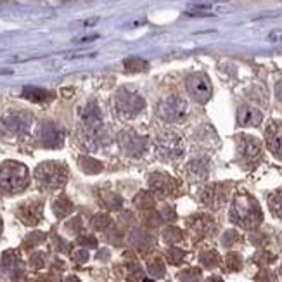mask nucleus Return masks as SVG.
<instances>
[{
  "mask_svg": "<svg viewBox=\"0 0 282 282\" xmlns=\"http://www.w3.org/2000/svg\"><path fill=\"white\" fill-rule=\"evenodd\" d=\"M38 140L43 147H50V149H58L63 146L64 134L63 130L54 123H43L42 127L38 128Z\"/></svg>",
  "mask_w": 282,
  "mask_h": 282,
  "instance_id": "nucleus-8",
  "label": "nucleus"
},
{
  "mask_svg": "<svg viewBox=\"0 0 282 282\" xmlns=\"http://www.w3.org/2000/svg\"><path fill=\"white\" fill-rule=\"evenodd\" d=\"M180 279L182 280H185V282H194V280H197L199 279V270H185V272L182 273V275H180Z\"/></svg>",
  "mask_w": 282,
  "mask_h": 282,
  "instance_id": "nucleus-28",
  "label": "nucleus"
},
{
  "mask_svg": "<svg viewBox=\"0 0 282 282\" xmlns=\"http://www.w3.org/2000/svg\"><path fill=\"white\" fill-rule=\"evenodd\" d=\"M275 94H277V97H279V99L282 100V82L275 87Z\"/></svg>",
  "mask_w": 282,
  "mask_h": 282,
  "instance_id": "nucleus-40",
  "label": "nucleus"
},
{
  "mask_svg": "<svg viewBox=\"0 0 282 282\" xmlns=\"http://www.w3.org/2000/svg\"><path fill=\"white\" fill-rule=\"evenodd\" d=\"M106 204L109 206L111 209H118L122 206V197L120 196H115V194H109L106 197Z\"/></svg>",
  "mask_w": 282,
  "mask_h": 282,
  "instance_id": "nucleus-29",
  "label": "nucleus"
},
{
  "mask_svg": "<svg viewBox=\"0 0 282 282\" xmlns=\"http://www.w3.org/2000/svg\"><path fill=\"white\" fill-rule=\"evenodd\" d=\"M35 177H37V180L43 185V187L59 189V187H63V185L66 184L68 172H66V168H64L63 164L52 163V161H49V163L40 164V166L37 168V172H35Z\"/></svg>",
  "mask_w": 282,
  "mask_h": 282,
  "instance_id": "nucleus-3",
  "label": "nucleus"
},
{
  "mask_svg": "<svg viewBox=\"0 0 282 282\" xmlns=\"http://www.w3.org/2000/svg\"><path fill=\"white\" fill-rule=\"evenodd\" d=\"M82 120H83V123H85L88 128L95 130V128L100 125V111H99V107L95 106V104L87 106L85 109L82 111Z\"/></svg>",
  "mask_w": 282,
  "mask_h": 282,
  "instance_id": "nucleus-17",
  "label": "nucleus"
},
{
  "mask_svg": "<svg viewBox=\"0 0 282 282\" xmlns=\"http://www.w3.org/2000/svg\"><path fill=\"white\" fill-rule=\"evenodd\" d=\"M201 263L208 268H213L215 265H218V255L215 251H208L204 255H201Z\"/></svg>",
  "mask_w": 282,
  "mask_h": 282,
  "instance_id": "nucleus-25",
  "label": "nucleus"
},
{
  "mask_svg": "<svg viewBox=\"0 0 282 282\" xmlns=\"http://www.w3.org/2000/svg\"><path fill=\"white\" fill-rule=\"evenodd\" d=\"M109 223H111V220L107 215H95L94 220H92V225H94V229H97V231H104Z\"/></svg>",
  "mask_w": 282,
  "mask_h": 282,
  "instance_id": "nucleus-27",
  "label": "nucleus"
},
{
  "mask_svg": "<svg viewBox=\"0 0 282 282\" xmlns=\"http://www.w3.org/2000/svg\"><path fill=\"white\" fill-rule=\"evenodd\" d=\"M189 170H191L197 179H203V177H206L208 173V166L206 163H203V161H194V163L189 166Z\"/></svg>",
  "mask_w": 282,
  "mask_h": 282,
  "instance_id": "nucleus-24",
  "label": "nucleus"
},
{
  "mask_svg": "<svg viewBox=\"0 0 282 282\" xmlns=\"http://www.w3.org/2000/svg\"><path fill=\"white\" fill-rule=\"evenodd\" d=\"M147 270H149V273H151V275H154V277H158V275H163V272H164V267L163 265L159 263V261H156V263H151L147 267Z\"/></svg>",
  "mask_w": 282,
  "mask_h": 282,
  "instance_id": "nucleus-30",
  "label": "nucleus"
},
{
  "mask_svg": "<svg viewBox=\"0 0 282 282\" xmlns=\"http://www.w3.org/2000/svg\"><path fill=\"white\" fill-rule=\"evenodd\" d=\"M270 40H282V31H279V33H270Z\"/></svg>",
  "mask_w": 282,
  "mask_h": 282,
  "instance_id": "nucleus-39",
  "label": "nucleus"
},
{
  "mask_svg": "<svg viewBox=\"0 0 282 282\" xmlns=\"http://www.w3.org/2000/svg\"><path fill=\"white\" fill-rule=\"evenodd\" d=\"M168 256H170V261L172 263H180L184 258V251H180V249H170V253H168Z\"/></svg>",
  "mask_w": 282,
  "mask_h": 282,
  "instance_id": "nucleus-32",
  "label": "nucleus"
},
{
  "mask_svg": "<svg viewBox=\"0 0 282 282\" xmlns=\"http://www.w3.org/2000/svg\"><path fill=\"white\" fill-rule=\"evenodd\" d=\"M149 185H151V191L158 196H168L172 192V179H168L163 173H154L149 179Z\"/></svg>",
  "mask_w": 282,
  "mask_h": 282,
  "instance_id": "nucleus-14",
  "label": "nucleus"
},
{
  "mask_svg": "<svg viewBox=\"0 0 282 282\" xmlns=\"http://www.w3.org/2000/svg\"><path fill=\"white\" fill-rule=\"evenodd\" d=\"M80 166H82V170L88 173V175H94V173H99L102 170V164L92 158H80Z\"/></svg>",
  "mask_w": 282,
  "mask_h": 282,
  "instance_id": "nucleus-21",
  "label": "nucleus"
},
{
  "mask_svg": "<svg viewBox=\"0 0 282 282\" xmlns=\"http://www.w3.org/2000/svg\"><path fill=\"white\" fill-rule=\"evenodd\" d=\"M241 149H243L244 158L253 161V159L260 158L261 144H260V140L255 139V137H244V139L241 140Z\"/></svg>",
  "mask_w": 282,
  "mask_h": 282,
  "instance_id": "nucleus-16",
  "label": "nucleus"
},
{
  "mask_svg": "<svg viewBox=\"0 0 282 282\" xmlns=\"http://www.w3.org/2000/svg\"><path fill=\"white\" fill-rule=\"evenodd\" d=\"M267 146L277 158L282 159V123H272L267 128Z\"/></svg>",
  "mask_w": 282,
  "mask_h": 282,
  "instance_id": "nucleus-11",
  "label": "nucleus"
},
{
  "mask_svg": "<svg viewBox=\"0 0 282 282\" xmlns=\"http://www.w3.org/2000/svg\"><path fill=\"white\" fill-rule=\"evenodd\" d=\"M31 125V116L28 112H11L6 118L2 120V125H0V132L6 130L7 135L11 137H18L23 135L30 130Z\"/></svg>",
  "mask_w": 282,
  "mask_h": 282,
  "instance_id": "nucleus-6",
  "label": "nucleus"
},
{
  "mask_svg": "<svg viewBox=\"0 0 282 282\" xmlns=\"http://www.w3.org/2000/svg\"><path fill=\"white\" fill-rule=\"evenodd\" d=\"M236 237H237V234L234 232V231H229L227 234L223 236V239H221V243H223V246H231L234 241H236Z\"/></svg>",
  "mask_w": 282,
  "mask_h": 282,
  "instance_id": "nucleus-33",
  "label": "nucleus"
},
{
  "mask_svg": "<svg viewBox=\"0 0 282 282\" xmlns=\"http://www.w3.org/2000/svg\"><path fill=\"white\" fill-rule=\"evenodd\" d=\"M23 97H26L31 102L45 104V102H50L54 99V95L49 90H43V88H38V87H25L23 88Z\"/></svg>",
  "mask_w": 282,
  "mask_h": 282,
  "instance_id": "nucleus-15",
  "label": "nucleus"
},
{
  "mask_svg": "<svg viewBox=\"0 0 282 282\" xmlns=\"http://www.w3.org/2000/svg\"><path fill=\"white\" fill-rule=\"evenodd\" d=\"M71 209H73V204H71L70 199H66V197H59V199L54 203V213H55V216H59V218L70 215Z\"/></svg>",
  "mask_w": 282,
  "mask_h": 282,
  "instance_id": "nucleus-20",
  "label": "nucleus"
},
{
  "mask_svg": "<svg viewBox=\"0 0 282 282\" xmlns=\"http://www.w3.org/2000/svg\"><path fill=\"white\" fill-rule=\"evenodd\" d=\"M201 197H203L204 203H206L208 206H211V208H220L221 204H223V201H225V196L221 194L218 187H208L206 191L203 192V196H201Z\"/></svg>",
  "mask_w": 282,
  "mask_h": 282,
  "instance_id": "nucleus-18",
  "label": "nucleus"
},
{
  "mask_svg": "<svg viewBox=\"0 0 282 282\" xmlns=\"http://www.w3.org/2000/svg\"><path fill=\"white\" fill-rule=\"evenodd\" d=\"M158 116L168 123H182L189 116V106L180 97H168L159 102Z\"/></svg>",
  "mask_w": 282,
  "mask_h": 282,
  "instance_id": "nucleus-4",
  "label": "nucleus"
},
{
  "mask_svg": "<svg viewBox=\"0 0 282 282\" xmlns=\"http://www.w3.org/2000/svg\"><path fill=\"white\" fill-rule=\"evenodd\" d=\"M120 144H122V149L128 156H140L147 147V140L140 135L132 134V132H125L120 137Z\"/></svg>",
  "mask_w": 282,
  "mask_h": 282,
  "instance_id": "nucleus-10",
  "label": "nucleus"
},
{
  "mask_svg": "<svg viewBox=\"0 0 282 282\" xmlns=\"http://www.w3.org/2000/svg\"><path fill=\"white\" fill-rule=\"evenodd\" d=\"M261 120H263V115L251 106H241L237 111V122L241 127H256L261 123Z\"/></svg>",
  "mask_w": 282,
  "mask_h": 282,
  "instance_id": "nucleus-12",
  "label": "nucleus"
},
{
  "mask_svg": "<svg viewBox=\"0 0 282 282\" xmlns=\"http://www.w3.org/2000/svg\"><path fill=\"white\" fill-rule=\"evenodd\" d=\"M270 209L282 220V191L275 192V194L270 197Z\"/></svg>",
  "mask_w": 282,
  "mask_h": 282,
  "instance_id": "nucleus-23",
  "label": "nucleus"
},
{
  "mask_svg": "<svg viewBox=\"0 0 282 282\" xmlns=\"http://www.w3.org/2000/svg\"><path fill=\"white\" fill-rule=\"evenodd\" d=\"M19 216H21V220L28 225L38 223L40 216H42V204L33 203V201L23 204V206L19 208Z\"/></svg>",
  "mask_w": 282,
  "mask_h": 282,
  "instance_id": "nucleus-13",
  "label": "nucleus"
},
{
  "mask_svg": "<svg viewBox=\"0 0 282 282\" xmlns=\"http://www.w3.org/2000/svg\"><path fill=\"white\" fill-rule=\"evenodd\" d=\"M187 92L192 99L197 102H206L211 97V83H209L208 76L203 73H196L189 76L187 80Z\"/></svg>",
  "mask_w": 282,
  "mask_h": 282,
  "instance_id": "nucleus-7",
  "label": "nucleus"
},
{
  "mask_svg": "<svg viewBox=\"0 0 282 282\" xmlns=\"http://www.w3.org/2000/svg\"><path fill=\"white\" fill-rule=\"evenodd\" d=\"M97 38V35H94V37H83V38H78L76 42H90V40H95Z\"/></svg>",
  "mask_w": 282,
  "mask_h": 282,
  "instance_id": "nucleus-41",
  "label": "nucleus"
},
{
  "mask_svg": "<svg viewBox=\"0 0 282 282\" xmlns=\"http://www.w3.org/2000/svg\"><path fill=\"white\" fill-rule=\"evenodd\" d=\"M158 152L159 156H163L166 159H177L184 154V144L179 137L173 134L163 135L158 140Z\"/></svg>",
  "mask_w": 282,
  "mask_h": 282,
  "instance_id": "nucleus-9",
  "label": "nucleus"
},
{
  "mask_svg": "<svg viewBox=\"0 0 282 282\" xmlns=\"http://www.w3.org/2000/svg\"><path fill=\"white\" fill-rule=\"evenodd\" d=\"M227 261H229V268L231 270H239L241 268V258H239V255H229V258H227Z\"/></svg>",
  "mask_w": 282,
  "mask_h": 282,
  "instance_id": "nucleus-31",
  "label": "nucleus"
},
{
  "mask_svg": "<svg viewBox=\"0 0 282 282\" xmlns=\"http://www.w3.org/2000/svg\"><path fill=\"white\" fill-rule=\"evenodd\" d=\"M161 216H164V218H166L168 221H170V220H173V218H175V211H173V209L172 208H164L163 209V215H161Z\"/></svg>",
  "mask_w": 282,
  "mask_h": 282,
  "instance_id": "nucleus-35",
  "label": "nucleus"
},
{
  "mask_svg": "<svg viewBox=\"0 0 282 282\" xmlns=\"http://www.w3.org/2000/svg\"><path fill=\"white\" fill-rule=\"evenodd\" d=\"M231 218L236 221L237 225L246 229L256 227L261 221V211L256 201L249 196H237L234 199L232 209H231Z\"/></svg>",
  "mask_w": 282,
  "mask_h": 282,
  "instance_id": "nucleus-1",
  "label": "nucleus"
},
{
  "mask_svg": "<svg viewBox=\"0 0 282 282\" xmlns=\"http://www.w3.org/2000/svg\"><path fill=\"white\" fill-rule=\"evenodd\" d=\"M75 260L80 261V263L87 261L88 260V251H85V249H78V251L75 253Z\"/></svg>",
  "mask_w": 282,
  "mask_h": 282,
  "instance_id": "nucleus-34",
  "label": "nucleus"
},
{
  "mask_svg": "<svg viewBox=\"0 0 282 282\" xmlns=\"http://www.w3.org/2000/svg\"><path fill=\"white\" fill-rule=\"evenodd\" d=\"M42 255H37V256H33V258H31V261H33V265H35V267H42Z\"/></svg>",
  "mask_w": 282,
  "mask_h": 282,
  "instance_id": "nucleus-38",
  "label": "nucleus"
},
{
  "mask_svg": "<svg viewBox=\"0 0 282 282\" xmlns=\"http://www.w3.org/2000/svg\"><path fill=\"white\" fill-rule=\"evenodd\" d=\"M28 184V170L25 164L16 161H6L0 166V191L7 194H14L26 187Z\"/></svg>",
  "mask_w": 282,
  "mask_h": 282,
  "instance_id": "nucleus-2",
  "label": "nucleus"
},
{
  "mask_svg": "<svg viewBox=\"0 0 282 282\" xmlns=\"http://www.w3.org/2000/svg\"><path fill=\"white\" fill-rule=\"evenodd\" d=\"M116 109L123 118H134L144 109V99L135 92L122 90L116 95Z\"/></svg>",
  "mask_w": 282,
  "mask_h": 282,
  "instance_id": "nucleus-5",
  "label": "nucleus"
},
{
  "mask_svg": "<svg viewBox=\"0 0 282 282\" xmlns=\"http://www.w3.org/2000/svg\"><path fill=\"white\" fill-rule=\"evenodd\" d=\"M159 221H161V216L159 215H151L149 216V225H152V227H156V225H159Z\"/></svg>",
  "mask_w": 282,
  "mask_h": 282,
  "instance_id": "nucleus-37",
  "label": "nucleus"
},
{
  "mask_svg": "<svg viewBox=\"0 0 282 282\" xmlns=\"http://www.w3.org/2000/svg\"><path fill=\"white\" fill-rule=\"evenodd\" d=\"M80 243L85 244V246H90V248H95V246H97L94 237H82V239H80Z\"/></svg>",
  "mask_w": 282,
  "mask_h": 282,
  "instance_id": "nucleus-36",
  "label": "nucleus"
},
{
  "mask_svg": "<svg viewBox=\"0 0 282 282\" xmlns=\"http://www.w3.org/2000/svg\"><path fill=\"white\" fill-rule=\"evenodd\" d=\"M180 237H182V234L175 227H168V229H164V232H163V239L166 241V243H177V241H180Z\"/></svg>",
  "mask_w": 282,
  "mask_h": 282,
  "instance_id": "nucleus-26",
  "label": "nucleus"
},
{
  "mask_svg": "<svg viewBox=\"0 0 282 282\" xmlns=\"http://www.w3.org/2000/svg\"><path fill=\"white\" fill-rule=\"evenodd\" d=\"M125 70L127 71H132V73H140V71H146L149 68L147 61H144V59L140 58H128L125 59Z\"/></svg>",
  "mask_w": 282,
  "mask_h": 282,
  "instance_id": "nucleus-19",
  "label": "nucleus"
},
{
  "mask_svg": "<svg viewBox=\"0 0 282 282\" xmlns=\"http://www.w3.org/2000/svg\"><path fill=\"white\" fill-rule=\"evenodd\" d=\"M135 204L140 209H147V208H152L154 199H152V196L149 194V192H139L137 197H135Z\"/></svg>",
  "mask_w": 282,
  "mask_h": 282,
  "instance_id": "nucleus-22",
  "label": "nucleus"
},
{
  "mask_svg": "<svg viewBox=\"0 0 282 282\" xmlns=\"http://www.w3.org/2000/svg\"><path fill=\"white\" fill-rule=\"evenodd\" d=\"M0 232H2V221H0Z\"/></svg>",
  "mask_w": 282,
  "mask_h": 282,
  "instance_id": "nucleus-43",
  "label": "nucleus"
},
{
  "mask_svg": "<svg viewBox=\"0 0 282 282\" xmlns=\"http://www.w3.org/2000/svg\"><path fill=\"white\" fill-rule=\"evenodd\" d=\"M208 282H223V280H221L220 277H211V279H209Z\"/></svg>",
  "mask_w": 282,
  "mask_h": 282,
  "instance_id": "nucleus-42",
  "label": "nucleus"
}]
</instances>
